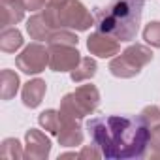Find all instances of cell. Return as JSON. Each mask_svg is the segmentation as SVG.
Masks as SVG:
<instances>
[{
  "instance_id": "cell-1",
  "label": "cell",
  "mask_w": 160,
  "mask_h": 160,
  "mask_svg": "<svg viewBox=\"0 0 160 160\" xmlns=\"http://www.w3.org/2000/svg\"><path fill=\"white\" fill-rule=\"evenodd\" d=\"M87 130L92 143L109 160L141 158L149 149V126L141 117H94L87 122Z\"/></svg>"
},
{
  "instance_id": "cell-2",
  "label": "cell",
  "mask_w": 160,
  "mask_h": 160,
  "mask_svg": "<svg viewBox=\"0 0 160 160\" xmlns=\"http://www.w3.org/2000/svg\"><path fill=\"white\" fill-rule=\"evenodd\" d=\"M143 0H111L96 13L98 30L119 42H132L141 25Z\"/></svg>"
},
{
  "instance_id": "cell-3",
  "label": "cell",
  "mask_w": 160,
  "mask_h": 160,
  "mask_svg": "<svg viewBox=\"0 0 160 160\" xmlns=\"http://www.w3.org/2000/svg\"><path fill=\"white\" fill-rule=\"evenodd\" d=\"M100 106V92L94 85H81L73 92H68L60 100L62 121H81L83 117L94 113Z\"/></svg>"
},
{
  "instance_id": "cell-4",
  "label": "cell",
  "mask_w": 160,
  "mask_h": 160,
  "mask_svg": "<svg viewBox=\"0 0 160 160\" xmlns=\"http://www.w3.org/2000/svg\"><path fill=\"white\" fill-rule=\"evenodd\" d=\"M152 51L147 47V45H141V43H136V45H130L126 47L122 53H119L117 57L111 58L109 62V72L115 75V77H121V79H130V77H136L151 60H152Z\"/></svg>"
},
{
  "instance_id": "cell-5",
  "label": "cell",
  "mask_w": 160,
  "mask_h": 160,
  "mask_svg": "<svg viewBox=\"0 0 160 160\" xmlns=\"http://www.w3.org/2000/svg\"><path fill=\"white\" fill-rule=\"evenodd\" d=\"M15 64L27 75L42 73L45 70V66H49V49H45L40 42H34V43L27 45L17 55Z\"/></svg>"
},
{
  "instance_id": "cell-6",
  "label": "cell",
  "mask_w": 160,
  "mask_h": 160,
  "mask_svg": "<svg viewBox=\"0 0 160 160\" xmlns=\"http://www.w3.org/2000/svg\"><path fill=\"white\" fill-rule=\"evenodd\" d=\"M79 60L81 53L73 45H53L49 47V68L53 72H72Z\"/></svg>"
},
{
  "instance_id": "cell-7",
  "label": "cell",
  "mask_w": 160,
  "mask_h": 160,
  "mask_svg": "<svg viewBox=\"0 0 160 160\" xmlns=\"http://www.w3.org/2000/svg\"><path fill=\"white\" fill-rule=\"evenodd\" d=\"M51 152V139L38 128H30L25 134V156L30 160H45Z\"/></svg>"
},
{
  "instance_id": "cell-8",
  "label": "cell",
  "mask_w": 160,
  "mask_h": 160,
  "mask_svg": "<svg viewBox=\"0 0 160 160\" xmlns=\"http://www.w3.org/2000/svg\"><path fill=\"white\" fill-rule=\"evenodd\" d=\"M87 49H89L91 55H94V57L111 58V57L119 55L121 45H119V40L111 38L109 34H106V32H102V30H96V32H92V34L87 38Z\"/></svg>"
},
{
  "instance_id": "cell-9",
  "label": "cell",
  "mask_w": 160,
  "mask_h": 160,
  "mask_svg": "<svg viewBox=\"0 0 160 160\" xmlns=\"http://www.w3.org/2000/svg\"><path fill=\"white\" fill-rule=\"evenodd\" d=\"M25 19V6L21 0H2L0 2V27L10 28Z\"/></svg>"
},
{
  "instance_id": "cell-10",
  "label": "cell",
  "mask_w": 160,
  "mask_h": 160,
  "mask_svg": "<svg viewBox=\"0 0 160 160\" xmlns=\"http://www.w3.org/2000/svg\"><path fill=\"white\" fill-rule=\"evenodd\" d=\"M47 92V83L43 81V79L36 77V79H30V81H27L23 85V91H21V98H23V104L30 109L38 108L43 100Z\"/></svg>"
},
{
  "instance_id": "cell-11",
  "label": "cell",
  "mask_w": 160,
  "mask_h": 160,
  "mask_svg": "<svg viewBox=\"0 0 160 160\" xmlns=\"http://www.w3.org/2000/svg\"><path fill=\"white\" fill-rule=\"evenodd\" d=\"M58 145L60 147H77L83 143V130L79 121H62L58 132Z\"/></svg>"
},
{
  "instance_id": "cell-12",
  "label": "cell",
  "mask_w": 160,
  "mask_h": 160,
  "mask_svg": "<svg viewBox=\"0 0 160 160\" xmlns=\"http://www.w3.org/2000/svg\"><path fill=\"white\" fill-rule=\"evenodd\" d=\"M27 32L32 40H38V42H47L51 38V34L55 32L53 27L47 23L43 12L42 13H34L28 21H27Z\"/></svg>"
},
{
  "instance_id": "cell-13",
  "label": "cell",
  "mask_w": 160,
  "mask_h": 160,
  "mask_svg": "<svg viewBox=\"0 0 160 160\" xmlns=\"http://www.w3.org/2000/svg\"><path fill=\"white\" fill-rule=\"evenodd\" d=\"M19 85H21L19 75L13 70L4 68L2 73H0V98H2V100H12L17 94Z\"/></svg>"
},
{
  "instance_id": "cell-14",
  "label": "cell",
  "mask_w": 160,
  "mask_h": 160,
  "mask_svg": "<svg viewBox=\"0 0 160 160\" xmlns=\"http://www.w3.org/2000/svg\"><path fill=\"white\" fill-rule=\"evenodd\" d=\"M96 75V60L91 58V57H81L79 64L70 72V77L73 83H83V81H89Z\"/></svg>"
},
{
  "instance_id": "cell-15",
  "label": "cell",
  "mask_w": 160,
  "mask_h": 160,
  "mask_svg": "<svg viewBox=\"0 0 160 160\" xmlns=\"http://www.w3.org/2000/svg\"><path fill=\"white\" fill-rule=\"evenodd\" d=\"M25 43L23 34L17 28H4L2 34H0V49L4 53H15L17 49H21Z\"/></svg>"
},
{
  "instance_id": "cell-16",
  "label": "cell",
  "mask_w": 160,
  "mask_h": 160,
  "mask_svg": "<svg viewBox=\"0 0 160 160\" xmlns=\"http://www.w3.org/2000/svg\"><path fill=\"white\" fill-rule=\"evenodd\" d=\"M38 122L43 130H47L49 134L53 136H58L60 132V126H62V117H60V111L57 109H45L40 113L38 117Z\"/></svg>"
},
{
  "instance_id": "cell-17",
  "label": "cell",
  "mask_w": 160,
  "mask_h": 160,
  "mask_svg": "<svg viewBox=\"0 0 160 160\" xmlns=\"http://www.w3.org/2000/svg\"><path fill=\"white\" fill-rule=\"evenodd\" d=\"M0 156L2 158H8V160H21V158H27L25 156V151H23V145L19 143V139L15 138H6L0 145Z\"/></svg>"
},
{
  "instance_id": "cell-18",
  "label": "cell",
  "mask_w": 160,
  "mask_h": 160,
  "mask_svg": "<svg viewBox=\"0 0 160 160\" xmlns=\"http://www.w3.org/2000/svg\"><path fill=\"white\" fill-rule=\"evenodd\" d=\"M79 43V38L72 32V30H66V28H58L51 34V38L47 40V45L53 47V45H73L77 47Z\"/></svg>"
},
{
  "instance_id": "cell-19",
  "label": "cell",
  "mask_w": 160,
  "mask_h": 160,
  "mask_svg": "<svg viewBox=\"0 0 160 160\" xmlns=\"http://www.w3.org/2000/svg\"><path fill=\"white\" fill-rule=\"evenodd\" d=\"M143 40L151 47H160V21H151L143 28Z\"/></svg>"
},
{
  "instance_id": "cell-20",
  "label": "cell",
  "mask_w": 160,
  "mask_h": 160,
  "mask_svg": "<svg viewBox=\"0 0 160 160\" xmlns=\"http://www.w3.org/2000/svg\"><path fill=\"white\" fill-rule=\"evenodd\" d=\"M139 117L143 119V122L151 130L152 126H158L160 124V108L158 106H147V108H143V111L139 113Z\"/></svg>"
},
{
  "instance_id": "cell-21",
  "label": "cell",
  "mask_w": 160,
  "mask_h": 160,
  "mask_svg": "<svg viewBox=\"0 0 160 160\" xmlns=\"http://www.w3.org/2000/svg\"><path fill=\"white\" fill-rule=\"evenodd\" d=\"M149 151L151 158H160V124L149 130Z\"/></svg>"
},
{
  "instance_id": "cell-22",
  "label": "cell",
  "mask_w": 160,
  "mask_h": 160,
  "mask_svg": "<svg viewBox=\"0 0 160 160\" xmlns=\"http://www.w3.org/2000/svg\"><path fill=\"white\" fill-rule=\"evenodd\" d=\"M100 156H104L102 154V151H100V147L94 143V145H85L81 151H79V158L81 160H98Z\"/></svg>"
},
{
  "instance_id": "cell-23",
  "label": "cell",
  "mask_w": 160,
  "mask_h": 160,
  "mask_svg": "<svg viewBox=\"0 0 160 160\" xmlns=\"http://www.w3.org/2000/svg\"><path fill=\"white\" fill-rule=\"evenodd\" d=\"M25 10L28 12H38V10H43L45 4H47V0H21Z\"/></svg>"
},
{
  "instance_id": "cell-24",
  "label": "cell",
  "mask_w": 160,
  "mask_h": 160,
  "mask_svg": "<svg viewBox=\"0 0 160 160\" xmlns=\"http://www.w3.org/2000/svg\"><path fill=\"white\" fill-rule=\"evenodd\" d=\"M70 2V0H47V8H64L66 4Z\"/></svg>"
},
{
  "instance_id": "cell-25",
  "label": "cell",
  "mask_w": 160,
  "mask_h": 160,
  "mask_svg": "<svg viewBox=\"0 0 160 160\" xmlns=\"http://www.w3.org/2000/svg\"><path fill=\"white\" fill-rule=\"evenodd\" d=\"M64 158H79V152H64V154H58V160H64Z\"/></svg>"
},
{
  "instance_id": "cell-26",
  "label": "cell",
  "mask_w": 160,
  "mask_h": 160,
  "mask_svg": "<svg viewBox=\"0 0 160 160\" xmlns=\"http://www.w3.org/2000/svg\"><path fill=\"white\" fill-rule=\"evenodd\" d=\"M143 2H145V0H143Z\"/></svg>"
}]
</instances>
